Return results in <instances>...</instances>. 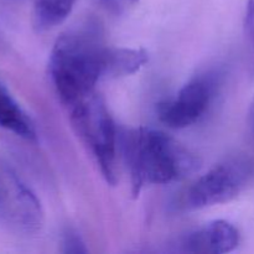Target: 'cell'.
I'll use <instances>...</instances> for the list:
<instances>
[{"mask_svg":"<svg viewBox=\"0 0 254 254\" xmlns=\"http://www.w3.org/2000/svg\"><path fill=\"white\" fill-rule=\"evenodd\" d=\"M148 61L144 50L108 46L96 30L81 27L56 40L49 73L57 97L69 109L93 94L102 79L133 74Z\"/></svg>","mask_w":254,"mask_h":254,"instance_id":"obj_1","label":"cell"},{"mask_svg":"<svg viewBox=\"0 0 254 254\" xmlns=\"http://www.w3.org/2000/svg\"><path fill=\"white\" fill-rule=\"evenodd\" d=\"M126 158L134 196L145 188L184 180L201 166L200 158L184 144L150 128H139L129 134Z\"/></svg>","mask_w":254,"mask_h":254,"instance_id":"obj_2","label":"cell"},{"mask_svg":"<svg viewBox=\"0 0 254 254\" xmlns=\"http://www.w3.org/2000/svg\"><path fill=\"white\" fill-rule=\"evenodd\" d=\"M68 112L72 128L94 158L102 176L116 185L118 131L106 102L94 92Z\"/></svg>","mask_w":254,"mask_h":254,"instance_id":"obj_3","label":"cell"},{"mask_svg":"<svg viewBox=\"0 0 254 254\" xmlns=\"http://www.w3.org/2000/svg\"><path fill=\"white\" fill-rule=\"evenodd\" d=\"M253 164L246 158H230L217 164L189 186L179 200L185 211L222 205L237 197L250 184Z\"/></svg>","mask_w":254,"mask_h":254,"instance_id":"obj_4","label":"cell"},{"mask_svg":"<svg viewBox=\"0 0 254 254\" xmlns=\"http://www.w3.org/2000/svg\"><path fill=\"white\" fill-rule=\"evenodd\" d=\"M45 212L34 191L7 164L0 160V223L17 235H36Z\"/></svg>","mask_w":254,"mask_h":254,"instance_id":"obj_5","label":"cell"},{"mask_svg":"<svg viewBox=\"0 0 254 254\" xmlns=\"http://www.w3.org/2000/svg\"><path fill=\"white\" fill-rule=\"evenodd\" d=\"M217 88L215 73L196 76L175 97L159 106V118L173 129H185L197 123L210 108Z\"/></svg>","mask_w":254,"mask_h":254,"instance_id":"obj_6","label":"cell"},{"mask_svg":"<svg viewBox=\"0 0 254 254\" xmlns=\"http://www.w3.org/2000/svg\"><path fill=\"white\" fill-rule=\"evenodd\" d=\"M241 236L232 223L212 221L189 233L181 242L183 251L193 254H225L235 251Z\"/></svg>","mask_w":254,"mask_h":254,"instance_id":"obj_7","label":"cell"},{"mask_svg":"<svg viewBox=\"0 0 254 254\" xmlns=\"http://www.w3.org/2000/svg\"><path fill=\"white\" fill-rule=\"evenodd\" d=\"M0 128L25 140L34 141L36 139V129L32 121L1 83H0Z\"/></svg>","mask_w":254,"mask_h":254,"instance_id":"obj_8","label":"cell"},{"mask_svg":"<svg viewBox=\"0 0 254 254\" xmlns=\"http://www.w3.org/2000/svg\"><path fill=\"white\" fill-rule=\"evenodd\" d=\"M77 0H34L32 20L37 31H49L66 21Z\"/></svg>","mask_w":254,"mask_h":254,"instance_id":"obj_9","label":"cell"},{"mask_svg":"<svg viewBox=\"0 0 254 254\" xmlns=\"http://www.w3.org/2000/svg\"><path fill=\"white\" fill-rule=\"evenodd\" d=\"M245 36L248 51L251 56V64L254 69V0H247L245 12Z\"/></svg>","mask_w":254,"mask_h":254,"instance_id":"obj_10","label":"cell"},{"mask_svg":"<svg viewBox=\"0 0 254 254\" xmlns=\"http://www.w3.org/2000/svg\"><path fill=\"white\" fill-rule=\"evenodd\" d=\"M64 246H66L67 252H84L86 251L83 248V243L73 235H67Z\"/></svg>","mask_w":254,"mask_h":254,"instance_id":"obj_11","label":"cell"},{"mask_svg":"<svg viewBox=\"0 0 254 254\" xmlns=\"http://www.w3.org/2000/svg\"><path fill=\"white\" fill-rule=\"evenodd\" d=\"M112 1H123V2H134L136 0H112Z\"/></svg>","mask_w":254,"mask_h":254,"instance_id":"obj_12","label":"cell"},{"mask_svg":"<svg viewBox=\"0 0 254 254\" xmlns=\"http://www.w3.org/2000/svg\"><path fill=\"white\" fill-rule=\"evenodd\" d=\"M252 119H253V129H254V103H253V112H252Z\"/></svg>","mask_w":254,"mask_h":254,"instance_id":"obj_13","label":"cell"}]
</instances>
